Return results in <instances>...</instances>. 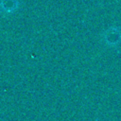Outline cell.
<instances>
[{"mask_svg": "<svg viewBox=\"0 0 121 121\" xmlns=\"http://www.w3.org/2000/svg\"><path fill=\"white\" fill-rule=\"evenodd\" d=\"M18 0H1L0 1V11L3 13H11L18 8Z\"/></svg>", "mask_w": 121, "mask_h": 121, "instance_id": "6da1fadb", "label": "cell"}, {"mask_svg": "<svg viewBox=\"0 0 121 121\" xmlns=\"http://www.w3.org/2000/svg\"><path fill=\"white\" fill-rule=\"evenodd\" d=\"M105 40L108 44H116L121 40V33L118 30V28H109L107 31V34L105 35Z\"/></svg>", "mask_w": 121, "mask_h": 121, "instance_id": "7a4b0ae2", "label": "cell"}]
</instances>
